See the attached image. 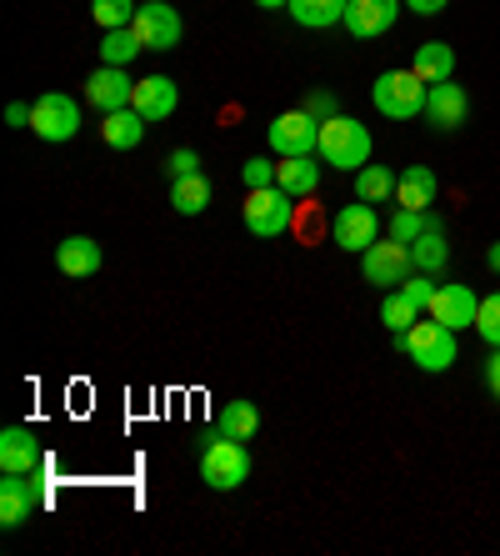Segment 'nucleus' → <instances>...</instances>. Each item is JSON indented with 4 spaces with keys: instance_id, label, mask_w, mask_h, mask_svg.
<instances>
[{
    "instance_id": "nucleus-1",
    "label": "nucleus",
    "mask_w": 500,
    "mask_h": 556,
    "mask_svg": "<svg viewBox=\"0 0 500 556\" xmlns=\"http://www.w3.org/2000/svg\"><path fill=\"white\" fill-rule=\"evenodd\" d=\"M195 471H201V481H206L210 492H235V486H245V477H251V452H245V441L226 437V431L216 427L201 437Z\"/></svg>"
},
{
    "instance_id": "nucleus-2",
    "label": "nucleus",
    "mask_w": 500,
    "mask_h": 556,
    "mask_svg": "<svg viewBox=\"0 0 500 556\" xmlns=\"http://www.w3.org/2000/svg\"><path fill=\"white\" fill-rule=\"evenodd\" d=\"M316 155L335 170H360L371 166V130L360 126L356 116H331L321 121V141H316Z\"/></svg>"
},
{
    "instance_id": "nucleus-3",
    "label": "nucleus",
    "mask_w": 500,
    "mask_h": 556,
    "mask_svg": "<svg viewBox=\"0 0 500 556\" xmlns=\"http://www.w3.org/2000/svg\"><path fill=\"white\" fill-rule=\"evenodd\" d=\"M396 346L406 351L421 371H431V376L450 371V366H456V356H461V351H456V331H450L446 321H436V316H431V321H415L406 337H396Z\"/></svg>"
},
{
    "instance_id": "nucleus-4",
    "label": "nucleus",
    "mask_w": 500,
    "mask_h": 556,
    "mask_svg": "<svg viewBox=\"0 0 500 556\" xmlns=\"http://www.w3.org/2000/svg\"><path fill=\"white\" fill-rule=\"evenodd\" d=\"M425 96H431V86H425L415 71H385V76H375V86H371L375 111L390 121L425 116Z\"/></svg>"
},
{
    "instance_id": "nucleus-5",
    "label": "nucleus",
    "mask_w": 500,
    "mask_h": 556,
    "mask_svg": "<svg viewBox=\"0 0 500 556\" xmlns=\"http://www.w3.org/2000/svg\"><path fill=\"white\" fill-rule=\"evenodd\" d=\"M245 226H251V236H260V241H275V236L291 231L295 220V195L281 191V186H260V191H245Z\"/></svg>"
},
{
    "instance_id": "nucleus-6",
    "label": "nucleus",
    "mask_w": 500,
    "mask_h": 556,
    "mask_svg": "<svg viewBox=\"0 0 500 556\" xmlns=\"http://www.w3.org/2000/svg\"><path fill=\"white\" fill-rule=\"evenodd\" d=\"M46 502H51V486H46V477H40V471H30V477L5 471V481H0V527H5V531L26 527V521L36 517Z\"/></svg>"
},
{
    "instance_id": "nucleus-7",
    "label": "nucleus",
    "mask_w": 500,
    "mask_h": 556,
    "mask_svg": "<svg viewBox=\"0 0 500 556\" xmlns=\"http://www.w3.org/2000/svg\"><path fill=\"white\" fill-rule=\"evenodd\" d=\"M331 241L341 251H371L375 241H381V220H375V206L371 201H350V206H341L335 211V220H331Z\"/></svg>"
},
{
    "instance_id": "nucleus-8",
    "label": "nucleus",
    "mask_w": 500,
    "mask_h": 556,
    "mask_svg": "<svg viewBox=\"0 0 500 556\" xmlns=\"http://www.w3.org/2000/svg\"><path fill=\"white\" fill-rule=\"evenodd\" d=\"M316 141H321V121L310 116L306 105L270 121V151L275 155H316Z\"/></svg>"
},
{
    "instance_id": "nucleus-9",
    "label": "nucleus",
    "mask_w": 500,
    "mask_h": 556,
    "mask_svg": "<svg viewBox=\"0 0 500 556\" xmlns=\"http://www.w3.org/2000/svg\"><path fill=\"white\" fill-rule=\"evenodd\" d=\"M411 271H415V266H411V247H406V241H396V236H390V241H375L371 251H360V276H366L371 286H390V291H396V286L406 281Z\"/></svg>"
},
{
    "instance_id": "nucleus-10",
    "label": "nucleus",
    "mask_w": 500,
    "mask_h": 556,
    "mask_svg": "<svg viewBox=\"0 0 500 556\" xmlns=\"http://www.w3.org/2000/svg\"><path fill=\"white\" fill-rule=\"evenodd\" d=\"M30 130H36L40 141H70L80 130V105L70 101L65 91H46L36 101V121H30Z\"/></svg>"
},
{
    "instance_id": "nucleus-11",
    "label": "nucleus",
    "mask_w": 500,
    "mask_h": 556,
    "mask_svg": "<svg viewBox=\"0 0 500 556\" xmlns=\"http://www.w3.org/2000/svg\"><path fill=\"white\" fill-rule=\"evenodd\" d=\"M136 36L145 40V51H176L180 46V11L176 5H166V0H145L141 11H136Z\"/></svg>"
},
{
    "instance_id": "nucleus-12",
    "label": "nucleus",
    "mask_w": 500,
    "mask_h": 556,
    "mask_svg": "<svg viewBox=\"0 0 500 556\" xmlns=\"http://www.w3.org/2000/svg\"><path fill=\"white\" fill-rule=\"evenodd\" d=\"M406 0H346V30L356 40H375L390 36V26L400 21Z\"/></svg>"
},
{
    "instance_id": "nucleus-13",
    "label": "nucleus",
    "mask_w": 500,
    "mask_h": 556,
    "mask_svg": "<svg viewBox=\"0 0 500 556\" xmlns=\"http://www.w3.org/2000/svg\"><path fill=\"white\" fill-rule=\"evenodd\" d=\"M130 96H136V80L126 76V65H101V71H90L86 76V101L111 116V111H126Z\"/></svg>"
},
{
    "instance_id": "nucleus-14",
    "label": "nucleus",
    "mask_w": 500,
    "mask_h": 556,
    "mask_svg": "<svg viewBox=\"0 0 500 556\" xmlns=\"http://www.w3.org/2000/svg\"><path fill=\"white\" fill-rule=\"evenodd\" d=\"M425 121L436 130H456L471 121V96H465V86H456V80H436L431 86V96H425Z\"/></svg>"
},
{
    "instance_id": "nucleus-15",
    "label": "nucleus",
    "mask_w": 500,
    "mask_h": 556,
    "mask_svg": "<svg viewBox=\"0 0 500 556\" xmlns=\"http://www.w3.org/2000/svg\"><path fill=\"white\" fill-rule=\"evenodd\" d=\"M46 466V456H40V441L30 427H5L0 431V477L5 471H21V477H30V471H40Z\"/></svg>"
},
{
    "instance_id": "nucleus-16",
    "label": "nucleus",
    "mask_w": 500,
    "mask_h": 556,
    "mask_svg": "<svg viewBox=\"0 0 500 556\" xmlns=\"http://www.w3.org/2000/svg\"><path fill=\"white\" fill-rule=\"evenodd\" d=\"M475 311H480V296H475L465 281L440 286L436 301H431V316H436V321H446L450 331H465V326H475Z\"/></svg>"
},
{
    "instance_id": "nucleus-17",
    "label": "nucleus",
    "mask_w": 500,
    "mask_h": 556,
    "mask_svg": "<svg viewBox=\"0 0 500 556\" xmlns=\"http://www.w3.org/2000/svg\"><path fill=\"white\" fill-rule=\"evenodd\" d=\"M130 105H136L145 121L176 116V105H180L176 80H170V76H145V80H136V96H130Z\"/></svg>"
},
{
    "instance_id": "nucleus-18",
    "label": "nucleus",
    "mask_w": 500,
    "mask_h": 556,
    "mask_svg": "<svg viewBox=\"0 0 500 556\" xmlns=\"http://www.w3.org/2000/svg\"><path fill=\"white\" fill-rule=\"evenodd\" d=\"M450 261V247H446V226H440V216L431 211V226H425L421 236L411 241V266L425 276H440Z\"/></svg>"
},
{
    "instance_id": "nucleus-19",
    "label": "nucleus",
    "mask_w": 500,
    "mask_h": 556,
    "mask_svg": "<svg viewBox=\"0 0 500 556\" xmlns=\"http://www.w3.org/2000/svg\"><path fill=\"white\" fill-rule=\"evenodd\" d=\"M101 241H90V236H65L61 247H55V266H61L70 281H80V276H95L101 271Z\"/></svg>"
},
{
    "instance_id": "nucleus-20",
    "label": "nucleus",
    "mask_w": 500,
    "mask_h": 556,
    "mask_svg": "<svg viewBox=\"0 0 500 556\" xmlns=\"http://www.w3.org/2000/svg\"><path fill=\"white\" fill-rule=\"evenodd\" d=\"M275 186L291 191L295 201H306V195H316V186H321V166H316L310 155H281V161H275Z\"/></svg>"
},
{
    "instance_id": "nucleus-21",
    "label": "nucleus",
    "mask_w": 500,
    "mask_h": 556,
    "mask_svg": "<svg viewBox=\"0 0 500 556\" xmlns=\"http://www.w3.org/2000/svg\"><path fill=\"white\" fill-rule=\"evenodd\" d=\"M436 191H440V181H436V170H431V166H406L396 176V201L406 211H431Z\"/></svg>"
},
{
    "instance_id": "nucleus-22",
    "label": "nucleus",
    "mask_w": 500,
    "mask_h": 556,
    "mask_svg": "<svg viewBox=\"0 0 500 556\" xmlns=\"http://www.w3.org/2000/svg\"><path fill=\"white\" fill-rule=\"evenodd\" d=\"M101 141L111 146V151H136V146L145 141V116L136 111V105H126V111H111V116L101 121Z\"/></svg>"
},
{
    "instance_id": "nucleus-23",
    "label": "nucleus",
    "mask_w": 500,
    "mask_h": 556,
    "mask_svg": "<svg viewBox=\"0 0 500 556\" xmlns=\"http://www.w3.org/2000/svg\"><path fill=\"white\" fill-rule=\"evenodd\" d=\"M411 71L425 80V86H436V80H450V71H456V51H450L446 40H425L421 51H415Z\"/></svg>"
},
{
    "instance_id": "nucleus-24",
    "label": "nucleus",
    "mask_w": 500,
    "mask_h": 556,
    "mask_svg": "<svg viewBox=\"0 0 500 556\" xmlns=\"http://www.w3.org/2000/svg\"><path fill=\"white\" fill-rule=\"evenodd\" d=\"M285 11L306 30H325V26H335V21H346V0H291Z\"/></svg>"
},
{
    "instance_id": "nucleus-25",
    "label": "nucleus",
    "mask_w": 500,
    "mask_h": 556,
    "mask_svg": "<svg viewBox=\"0 0 500 556\" xmlns=\"http://www.w3.org/2000/svg\"><path fill=\"white\" fill-rule=\"evenodd\" d=\"M170 206L180 211V216H201V211L210 206V181L195 170V176H176V186H170Z\"/></svg>"
},
{
    "instance_id": "nucleus-26",
    "label": "nucleus",
    "mask_w": 500,
    "mask_h": 556,
    "mask_svg": "<svg viewBox=\"0 0 500 556\" xmlns=\"http://www.w3.org/2000/svg\"><path fill=\"white\" fill-rule=\"evenodd\" d=\"M381 321H385V331H390V337H406V331L421 321V306H415V301L396 286V291L381 301Z\"/></svg>"
},
{
    "instance_id": "nucleus-27",
    "label": "nucleus",
    "mask_w": 500,
    "mask_h": 556,
    "mask_svg": "<svg viewBox=\"0 0 500 556\" xmlns=\"http://www.w3.org/2000/svg\"><path fill=\"white\" fill-rule=\"evenodd\" d=\"M390 195H396V170L390 166H375L371 161V166L356 170V201H371L375 206V201H390Z\"/></svg>"
},
{
    "instance_id": "nucleus-28",
    "label": "nucleus",
    "mask_w": 500,
    "mask_h": 556,
    "mask_svg": "<svg viewBox=\"0 0 500 556\" xmlns=\"http://www.w3.org/2000/svg\"><path fill=\"white\" fill-rule=\"evenodd\" d=\"M226 437H235V441H251L260 431V412H256V402H226L220 406V421H216Z\"/></svg>"
},
{
    "instance_id": "nucleus-29",
    "label": "nucleus",
    "mask_w": 500,
    "mask_h": 556,
    "mask_svg": "<svg viewBox=\"0 0 500 556\" xmlns=\"http://www.w3.org/2000/svg\"><path fill=\"white\" fill-rule=\"evenodd\" d=\"M141 51H145V40L136 36V26L105 30V40H101V61H105V65H130Z\"/></svg>"
},
{
    "instance_id": "nucleus-30",
    "label": "nucleus",
    "mask_w": 500,
    "mask_h": 556,
    "mask_svg": "<svg viewBox=\"0 0 500 556\" xmlns=\"http://www.w3.org/2000/svg\"><path fill=\"white\" fill-rule=\"evenodd\" d=\"M136 0H90V15H95V26L101 30H120V26H130L136 21Z\"/></svg>"
},
{
    "instance_id": "nucleus-31",
    "label": "nucleus",
    "mask_w": 500,
    "mask_h": 556,
    "mask_svg": "<svg viewBox=\"0 0 500 556\" xmlns=\"http://www.w3.org/2000/svg\"><path fill=\"white\" fill-rule=\"evenodd\" d=\"M475 337L486 346H500V291L496 296H480V311H475Z\"/></svg>"
},
{
    "instance_id": "nucleus-32",
    "label": "nucleus",
    "mask_w": 500,
    "mask_h": 556,
    "mask_svg": "<svg viewBox=\"0 0 500 556\" xmlns=\"http://www.w3.org/2000/svg\"><path fill=\"white\" fill-rule=\"evenodd\" d=\"M425 226H431V211H406V206H400L396 216H390V236H396V241H406V247H411Z\"/></svg>"
},
{
    "instance_id": "nucleus-33",
    "label": "nucleus",
    "mask_w": 500,
    "mask_h": 556,
    "mask_svg": "<svg viewBox=\"0 0 500 556\" xmlns=\"http://www.w3.org/2000/svg\"><path fill=\"white\" fill-rule=\"evenodd\" d=\"M241 181H245V191L275 186V161H270V155H251V161L241 166Z\"/></svg>"
},
{
    "instance_id": "nucleus-34",
    "label": "nucleus",
    "mask_w": 500,
    "mask_h": 556,
    "mask_svg": "<svg viewBox=\"0 0 500 556\" xmlns=\"http://www.w3.org/2000/svg\"><path fill=\"white\" fill-rule=\"evenodd\" d=\"M400 291H406V296H411L421 311H431V301H436L440 286H431V276H425V271H411L406 281H400Z\"/></svg>"
},
{
    "instance_id": "nucleus-35",
    "label": "nucleus",
    "mask_w": 500,
    "mask_h": 556,
    "mask_svg": "<svg viewBox=\"0 0 500 556\" xmlns=\"http://www.w3.org/2000/svg\"><path fill=\"white\" fill-rule=\"evenodd\" d=\"M300 105H306V111H310V116H316V121H331V116H341V111H335V96H331V91H310Z\"/></svg>"
},
{
    "instance_id": "nucleus-36",
    "label": "nucleus",
    "mask_w": 500,
    "mask_h": 556,
    "mask_svg": "<svg viewBox=\"0 0 500 556\" xmlns=\"http://www.w3.org/2000/svg\"><path fill=\"white\" fill-rule=\"evenodd\" d=\"M195 170H201V155H195L191 146L170 155V176H195Z\"/></svg>"
},
{
    "instance_id": "nucleus-37",
    "label": "nucleus",
    "mask_w": 500,
    "mask_h": 556,
    "mask_svg": "<svg viewBox=\"0 0 500 556\" xmlns=\"http://www.w3.org/2000/svg\"><path fill=\"white\" fill-rule=\"evenodd\" d=\"M30 121H36V105H5V126H30Z\"/></svg>"
},
{
    "instance_id": "nucleus-38",
    "label": "nucleus",
    "mask_w": 500,
    "mask_h": 556,
    "mask_svg": "<svg viewBox=\"0 0 500 556\" xmlns=\"http://www.w3.org/2000/svg\"><path fill=\"white\" fill-rule=\"evenodd\" d=\"M486 387H490V396L500 402V346H490V362H486Z\"/></svg>"
},
{
    "instance_id": "nucleus-39",
    "label": "nucleus",
    "mask_w": 500,
    "mask_h": 556,
    "mask_svg": "<svg viewBox=\"0 0 500 556\" xmlns=\"http://www.w3.org/2000/svg\"><path fill=\"white\" fill-rule=\"evenodd\" d=\"M450 0H406V11H415V15H440Z\"/></svg>"
},
{
    "instance_id": "nucleus-40",
    "label": "nucleus",
    "mask_w": 500,
    "mask_h": 556,
    "mask_svg": "<svg viewBox=\"0 0 500 556\" xmlns=\"http://www.w3.org/2000/svg\"><path fill=\"white\" fill-rule=\"evenodd\" d=\"M486 266L500 276V241H490V251H486Z\"/></svg>"
},
{
    "instance_id": "nucleus-41",
    "label": "nucleus",
    "mask_w": 500,
    "mask_h": 556,
    "mask_svg": "<svg viewBox=\"0 0 500 556\" xmlns=\"http://www.w3.org/2000/svg\"><path fill=\"white\" fill-rule=\"evenodd\" d=\"M260 11H281V5H291V0H256Z\"/></svg>"
}]
</instances>
